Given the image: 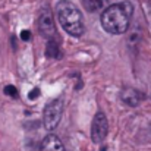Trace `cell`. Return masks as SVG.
I'll return each instance as SVG.
<instances>
[{"instance_id":"6da1fadb","label":"cell","mask_w":151,"mask_h":151,"mask_svg":"<svg viewBox=\"0 0 151 151\" xmlns=\"http://www.w3.org/2000/svg\"><path fill=\"white\" fill-rule=\"evenodd\" d=\"M134 13V6L129 1H120L114 3L109 7H106L101 13V27L109 34H123L131 22Z\"/></svg>"},{"instance_id":"7a4b0ae2","label":"cell","mask_w":151,"mask_h":151,"mask_svg":"<svg viewBox=\"0 0 151 151\" xmlns=\"http://www.w3.org/2000/svg\"><path fill=\"white\" fill-rule=\"evenodd\" d=\"M56 15L62 28L72 37H79L84 32V21L79 9L69 0H60L56 4Z\"/></svg>"},{"instance_id":"3957f363","label":"cell","mask_w":151,"mask_h":151,"mask_svg":"<svg viewBox=\"0 0 151 151\" xmlns=\"http://www.w3.org/2000/svg\"><path fill=\"white\" fill-rule=\"evenodd\" d=\"M62 113H63V101L62 100H53L46 106L44 113H43V123L47 131L54 129L59 125L62 119Z\"/></svg>"},{"instance_id":"277c9868","label":"cell","mask_w":151,"mask_h":151,"mask_svg":"<svg viewBox=\"0 0 151 151\" xmlns=\"http://www.w3.org/2000/svg\"><path fill=\"white\" fill-rule=\"evenodd\" d=\"M107 131H109L107 117L103 111H99L94 116V120H93V125H91V139H93V142L100 144L101 141H104Z\"/></svg>"},{"instance_id":"5b68a950","label":"cell","mask_w":151,"mask_h":151,"mask_svg":"<svg viewBox=\"0 0 151 151\" xmlns=\"http://www.w3.org/2000/svg\"><path fill=\"white\" fill-rule=\"evenodd\" d=\"M38 28L40 32L44 38L53 40L56 37V27H54V19H53V13L50 9H43L38 18Z\"/></svg>"},{"instance_id":"8992f818","label":"cell","mask_w":151,"mask_h":151,"mask_svg":"<svg viewBox=\"0 0 151 151\" xmlns=\"http://www.w3.org/2000/svg\"><path fill=\"white\" fill-rule=\"evenodd\" d=\"M120 100L123 104L129 106V107H137L141 101H142V94L137 90L132 88H126L120 93Z\"/></svg>"},{"instance_id":"52a82bcc","label":"cell","mask_w":151,"mask_h":151,"mask_svg":"<svg viewBox=\"0 0 151 151\" xmlns=\"http://www.w3.org/2000/svg\"><path fill=\"white\" fill-rule=\"evenodd\" d=\"M41 151H66L62 141L56 135H47L41 144Z\"/></svg>"},{"instance_id":"ba28073f","label":"cell","mask_w":151,"mask_h":151,"mask_svg":"<svg viewBox=\"0 0 151 151\" xmlns=\"http://www.w3.org/2000/svg\"><path fill=\"white\" fill-rule=\"evenodd\" d=\"M81 1L88 12H97L106 7V4L109 3V0H81Z\"/></svg>"},{"instance_id":"9c48e42d","label":"cell","mask_w":151,"mask_h":151,"mask_svg":"<svg viewBox=\"0 0 151 151\" xmlns=\"http://www.w3.org/2000/svg\"><path fill=\"white\" fill-rule=\"evenodd\" d=\"M46 54L50 57V59H59L60 57V49H59V44L53 40H49V44H47V49H46Z\"/></svg>"},{"instance_id":"30bf717a","label":"cell","mask_w":151,"mask_h":151,"mask_svg":"<svg viewBox=\"0 0 151 151\" xmlns=\"http://www.w3.org/2000/svg\"><path fill=\"white\" fill-rule=\"evenodd\" d=\"M4 94H6V96H12V97H15V96L18 94V91H16V88H15L13 85H7V87L4 88Z\"/></svg>"},{"instance_id":"8fae6325","label":"cell","mask_w":151,"mask_h":151,"mask_svg":"<svg viewBox=\"0 0 151 151\" xmlns=\"http://www.w3.org/2000/svg\"><path fill=\"white\" fill-rule=\"evenodd\" d=\"M21 40H24V41H29V40H31V32L27 31V29L22 31V32H21Z\"/></svg>"},{"instance_id":"7c38bea8","label":"cell","mask_w":151,"mask_h":151,"mask_svg":"<svg viewBox=\"0 0 151 151\" xmlns=\"http://www.w3.org/2000/svg\"><path fill=\"white\" fill-rule=\"evenodd\" d=\"M38 96H40V90H38V88H34V90L28 94V99H29V100H34V99H37Z\"/></svg>"}]
</instances>
